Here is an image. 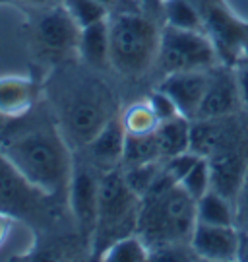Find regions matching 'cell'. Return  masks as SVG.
<instances>
[{"mask_svg":"<svg viewBox=\"0 0 248 262\" xmlns=\"http://www.w3.org/2000/svg\"><path fill=\"white\" fill-rule=\"evenodd\" d=\"M240 111H244V107H242V99H240L235 68L221 64V62L212 66L210 82H208L196 119H223V117H231Z\"/></svg>","mask_w":248,"mask_h":262,"instance_id":"7c38bea8","label":"cell"},{"mask_svg":"<svg viewBox=\"0 0 248 262\" xmlns=\"http://www.w3.org/2000/svg\"><path fill=\"white\" fill-rule=\"evenodd\" d=\"M196 224V200L161 169V175L142 196L136 233L151 253L165 245L190 243Z\"/></svg>","mask_w":248,"mask_h":262,"instance_id":"277c9868","label":"cell"},{"mask_svg":"<svg viewBox=\"0 0 248 262\" xmlns=\"http://www.w3.org/2000/svg\"><path fill=\"white\" fill-rule=\"evenodd\" d=\"M194 2H204V0H194Z\"/></svg>","mask_w":248,"mask_h":262,"instance_id":"e575fe53","label":"cell"},{"mask_svg":"<svg viewBox=\"0 0 248 262\" xmlns=\"http://www.w3.org/2000/svg\"><path fill=\"white\" fill-rule=\"evenodd\" d=\"M14 222H16L14 215L6 214V212H0V249L8 243L12 227H14Z\"/></svg>","mask_w":248,"mask_h":262,"instance_id":"f1b7e54d","label":"cell"},{"mask_svg":"<svg viewBox=\"0 0 248 262\" xmlns=\"http://www.w3.org/2000/svg\"><path fill=\"white\" fill-rule=\"evenodd\" d=\"M78 56L82 62L99 70L109 66V18L82 29Z\"/></svg>","mask_w":248,"mask_h":262,"instance_id":"e0dca14e","label":"cell"},{"mask_svg":"<svg viewBox=\"0 0 248 262\" xmlns=\"http://www.w3.org/2000/svg\"><path fill=\"white\" fill-rule=\"evenodd\" d=\"M120 121L124 124L126 134H149V132H155L159 122H161L147 97L128 105L120 115Z\"/></svg>","mask_w":248,"mask_h":262,"instance_id":"44dd1931","label":"cell"},{"mask_svg":"<svg viewBox=\"0 0 248 262\" xmlns=\"http://www.w3.org/2000/svg\"><path fill=\"white\" fill-rule=\"evenodd\" d=\"M37 103V85L19 76L0 78V113L12 119L24 117Z\"/></svg>","mask_w":248,"mask_h":262,"instance_id":"2e32d148","label":"cell"},{"mask_svg":"<svg viewBox=\"0 0 248 262\" xmlns=\"http://www.w3.org/2000/svg\"><path fill=\"white\" fill-rule=\"evenodd\" d=\"M161 150L157 144L155 132L149 134H126L124 144V156H122V169L161 161Z\"/></svg>","mask_w":248,"mask_h":262,"instance_id":"ffe728a7","label":"cell"},{"mask_svg":"<svg viewBox=\"0 0 248 262\" xmlns=\"http://www.w3.org/2000/svg\"><path fill=\"white\" fill-rule=\"evenodd\" d=\"M53 198L31 187L0 150V212L14 215L16 220L43 222L49 214L47 204Z\"/></svg>","mask_w":248,"mask_h":262,"instance_id":"8fae6325","label":"cell"},{"mask_svg":"<svg viewBox=\"0 0 248 262\" xmlns=\"http://www.w3.org/2000/svg\"><path fill=\"white\" fill-rule=\"evenodd\" d=\"M142 198L134 192L122 173V167L101 173L99 183V212L92 239V254L99 258L103 251L138 229Z\"/></svg>","mask_w":248,"mask_h":262,"instance_id":"8992f818","label":"cell"},{"mask_svg":"<svg viewBox=\"0 0 248 262\" xmlns=\"http://www.w3.org/2000/svg\"><path fill=\"white\" fill-rule=\"evenodd\" d=\"M235 214H237V227L248 229V169L235 196Z\"/></svg>","mask_w":248,"mask_h":262,"instance_id":"4316f807","label":"cell"},{"mask_svg":"<svg viewBox=\"0 0 248 262\" xmlns=\"http://www.w3.org/2000/svg\"><path fill=\"white\" fill-rule=\"evenodd\" d=\"M19 4H26L31 8H47V6H56V4H62L64 0H16Z\"/></svg>","mask_w":248,"mask_h":262,"instance_id":"4dcf8cb0","label":"cell"},{"mask_svg":"<svg viewBox=\"0 0 248 262\" xmlns=\"http://www.w3.org/2000/svg\"><path fill=\"white\" fill-rule=\"evenodd\" d=\"M12 117H8V115H4V113H0V138L6 134V130L10 128V124H12Z\"/></svg>","mask_w":248,"mask_h":262,"instance_id":"d6a6232c","label":"cell"},{"mask_svg":"<svg viewBox=\"0 0 248 262\" xmlns=\"http://www.w3.org/2000/svg\"><path fill=\"white\" fill-rule=\"evenodd\" d=\"M167 26L204 31L202 16L194 0H161Z\"/></svg>","mask_w":248,"mask_h":262,"instance_id":"7402d4cb","label":"cell"},{"mask_svg":"<svg viewBox=\"0 0 248 262\" xmlns=\"http://www.w3.org/2000/svg\"><path fill=\"white\" fill-rule=\"evenodd\" d=\"M2 2H8V0H0V4H2Z\"/></svg>","mask_w":248,"mask_h":262,"instance_id":"836d02e7","label":"cell"},{"mask_svg":"<svg viewBox=\"0 0 248 262\" xmlns=\"http://www.w3.org/2000/svg\"><path fill=\"white\" fill-rule=\"evenodd\" d=\"M97 2H101L103 6H107L109 12L112 14V10H117V12H122V10H130L128 4L132 0H97Z\"/></svg>","mask_w":248,"mask_h":262,"instance_id":"1f68e13d","label":"cell"},{"mask_svg":"<svg viewBox=\"0 0 248 262\" xmlns=\"http://www.w3.org/2000/svg\"><path fill=\"white\" fill-rule=\"evenodd\" d=\"M147 99H149V103H151L153 111H155V115L159 117L161 122L167 121V119H173L176 115H181L178 109H176V105L171 101V97L165 92H161L159 88H155L151 94L147 95Z\"/></svg>","mask_w":248,"mask_h":262,"instance_id":"484cf974","label":"cell"},{"mask_svg":"<svg viewBox=\"0 0 248 262\" xmlns=\"http://www.w3.org/2000/svg\"><path fill=\"white\" fill-rule=\"evenodd\" d=\"M219 64V56L204 31L173 26L161 28L155 68L163 76L184 70H208Z\"/></svg>","mask_w":248,"mask_h":262,"instance_id":"52a82bcc","label":"cell"},{"mask_svg":"<svg viewBox=\"0 0 248 262\" xmlns=\"http://www.w3.org/2000/svg\"><path fill=\"white\" fill-rule=\"evenodd\" d=\"M235 68V74H237V82H239V90H240V99H242V107L244 111L248 113V47L246 51L242 53L237 64L233 66Z\"/></svg>","mask_w":248,"mask_h":262,"instance_id":"83f0119b","label":"cell"},{"mask_svg":"<svg viewBox=\"0 0 248 262\" xmlns=\"http://www.w3.org/2000/svg\"><path fill=\"white\" fill-rule=\"evenodd\" d=\"M62 6L78 24V28H89L97 21H103L110 16L107 6H103L97 0H64Z\"/></svg>","mask_w":248,"mask_h":262,"instance_id":"cb8c5ba5","label":"cell"},{"mask_svg":"<svg viewBox=\"0 0 248 262\" xmlns=\"http://www.w3.org/2000/svg\"><path fill=\"white\" fill-rule=\"evenodd\" d=\"M99 68L64 60L47 82V107L72 150H83L119 113V99Z\"/></svg>","mask_w":248,"mask_h":262,"instance_id":"7a4b0ae2","label":"cell"},{"mask_svg":"<svg viewBox=\"0 0 248 262\" xmlns=\"http://www.w3.org/2000/svg\"><path fill=\"white\" fill-rule=\"evenodd\" d=\"M161 28L138 10L109 16V66L126 80L147 76L157 62Z\"/></svg>","mask_w":248,"mask_h":262,"instance_id":"5b68a950","label":"cell"},{"mask_svg":"<svg viewBox=\"0 0 248 262\" xmlns=\"http://www.w3.org/2000/svg\"><path fill=\"white\" fill-rule=\"evenodd\" d=\"M202 16L204 33L210 37L221 64L235 66L248 47V21L240 18L227 0L196 2Z\"/></svg>","mask_w":248,"mask_h":262,"instance_id":"9c48e42d","label":"cell"},{"mask_svg":"<svg viewBox=\"0 0 248 262\" xmlns=\"http://www.w3.org/2000/svg\"><path fill=\"white\" fill-rule=\"evenodd\" d=\"M190 245H192L194 253L198 254L200 260H237L239 227L237 225L196 224Z\"/></svg>","mask_w":248,"mask_h":262,"instance_id":"5bb4252c","label":"cell"},{"mask_svg":"<svg viewBox=\"0 0 248 262\" xmlns=\"http://www.w3.org/2000/svg\"><path fill=\"white\" fill-rule=\"evenodd\" d=\"M99 260L107 262H144L149 260V249L144 243V239L138 233L126 235L122 239H117L115 243H110Z\"/></svg>","mask_w":248,"mask_h":262,"instance_id":"603a6c76","label":"cell"},{"mask_svg":"<svg viewBox=\"0 0 248 262\" xmlns=\"http://www.w3.org/2000/svg\"><path fill=\"white\" fill-rule=\"evenodd\" d=\"M196 215H198V224L237 225L235 202L213 188H210L202 198L196 200Z\"/></svg>","mask_w":248,"mask_h":262,"instance_id":"d6986e66","label":"cell"},{"mask_svg":"<svg viewBox=\"0 0 248 262\" xmlns=\"http://www.w3.org/2000/svg\"><path fill=\"white\" fill-rule=\"evenodd\" d=\"M208 82H210V68L208 70H184V72H173V74L163 76L157 88L171 97V101L176 105L181 115L194 121L202 105Z\"/></svg>","mask_w":248,"mask_h":262,"instance_id":"4fadbf2b","label":"cell"},{"mask_svg":"<svg viewBox=\"0 0 248 262\" xmlns=\"http://www.w3.org/2000/svg\"><path fill=\"white\" fill-rule=\"evenodd\" d=\"M237 260L248 262V229H239V254Z\"/></svg>","mask_w":248,"mask_h":262,"instance_id":"f546056e","label":"cell"},{"mask_svg":"<svg viewBox=\"0 0 248 262\" xmlns=\"http://www.w3.org/2000/svg\"><path fill=\"white\" fill-rule=\"evenodd\" d=\"M0 150L31 187L56 202H66L72 181L74 154L51 109L14 119L0 138Z\"/></svg>","mask_w":248,"mask_h":262,"instance_id":"6da1fadb","label":"cell"},{"mask_svg":"<svg viewBox=\"0 0 248 262\" xmlns=\"http://www.w3.org/2000/svg\"><path fill=\"white\" fill-rule=\"evenodd\" d=\"M157 144L161 150V158H173L183 151L190 150L192 140V121L184 115H176L173 119L159 122L155 130Z\"/></svg>","mask_w":248,"mask_h":262,"instance_id":"ac0fdd59","label":"cell"},{"mask_svg":"<svg viewBox=\"0 0 248 262\" xmlns=\"http://www.w3.org/2000/svg\"><path fill=\"white\" fill-rule=\"evenodd\" d=\"M124 144H126V130L117 115L109 121L95 138H93L83 150H87V161L101 173L110 169L122 167V156H124Z\"/></svg>","mask_w":248,"mask_h":262,"instance_id":"9a60e30c","label":"cell"},{"mask_svg":"<svg viewBox=\"0 0 248 262\" xmlns=\"http://www.w3.org/2000/svg\"><path fill=\"white\" fill-rule=\"evenodd\" d=\"M181 185L194 200L202 198L212 188V169H210L208 159L200 156V159L194 163L192 169L183 177Z\"/></svg>","mask_w":248,"mask_h":262,"instance_id":"d4e9b609","label":"cell"},{"mask_svg":"<svg viewBox=\"0 0 248 262\" xmlns=\"http://www.w3.org/2000/svg\"><path fill=\"white\" fill-rule=\"evenodd\" d=\"M31 21V43L37 55L55 64L78 56L82 29L66 12L62 4L35 8Z\"/></svg>","mask_w":248,"mask_h":262,"instance_id":"ba28073f","label":"cell"},{"mask_svg":"<svg viewBox=\"0 0 248 262\" xmlns=\"http://www.w3.org/2000/svg\"><path fill=\"white\" fill-rule=\"evenodd\" d=\"M190 150L208 159L213 190L235 202L248 169V113L192 121Z\"/></svg>","mask_w":248,"mask_h":262,"instance_id":"3957f363","label":"cell"},{"mask_svg":"<svg viewBox=\"0 0 248 262\" xmlns=\"http://www.w3.org/2000/svg\"><path fill=\"white\" fill-rule=\"evenodd\" d=\"M99 183L101 171L93 167L85 159V163L74 161L72 181L68 187L66 206L72 215V222L82 235L83 241L92 245L95 225H97V212H99Z\"/></svg>","mask_w":248,"mask_h":262,"instance_id":"30bf717a","label":"cell"}]
</instances>
